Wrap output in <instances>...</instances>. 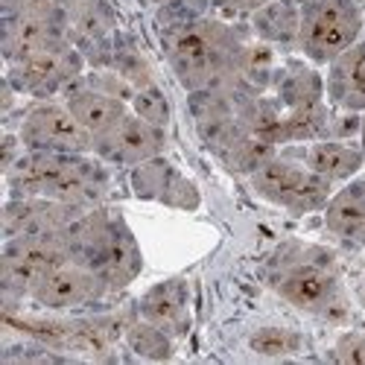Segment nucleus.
Segmentation results:
<instances>
[{"label": "nucleus", "instance_id": "1", "mask_svg": "<svg viewBox=\"0 0 365 365\" xmlns=\"http://www.w3.org/2000/svg\"><path fill=\"white\" fill-rule=\"evenodd\" d=\"M246 44L249 38L240 33V26L220 15H205L193 24L161 33L167 62L181 88L190 94L234 82Z\"/></svg>", "mask_w": 365, "mask_h": 365}, {"label": "nucleus", "instance_id": "2", "mask_svg": "<svg viewBox=\"0 0 365 365\" xmlns=\"http://www.w3.org/2000/svg\"><path fill=\"white\" fill-rule=\"evenodd\" d=\"M94 152L68 155V152H29L6 170L12 196H38L65 205L91 207L108 190V173Z\"/></svg>", "mask_w": 365, "mask_h": 365}, {"label": "nucleus", "instance_id": "3", "mask_svg": "<svg viewBox=\"0 0 365 365\" xmlns=\"http://www.w3.org/2000/svg\"><path fill=\"white\" fill-rule=\"evenodd\" d=\"M71 260L94 269L108 289L129 287L140 272V249L126 222L106 210H85L65 231Z\"/></svg>", "mask_w": 365, "mask_h": 365}, {"label": "nucleus", "instance_id": "4", "mask_svg": "<svg viewBox=\"0 0 365 365\" xmlns=\"http://www.w3.org/2000/svg\"><path fill=\"white\" fill-rule=\"evenodd\" d=\"M365 33V0H307L301 4L298 50L313 65H330Z\"/></svg>", "mask_w": 365, "mask_h": 365}, {"label": "nucleus", "instance_id": "5", "mask_svg": "<svg viewBox=\"0 0 365 365\" xmlns=\"http://www.w3.org/2000/svg\"><path fill=\"white\" fill-rule=\"evenodd\" d=\"M252 185L266 202L289 210L295 217L324 210L333 196V181L313 173L304 161L289 155L287 149L275 152L252 173Z\"/></svg>", "mask_w": 365, "mask_h": 365}, {"label": "nucleus", "instance_id": "6", "mask_svg": "<svg viewBox=\"0 0 365 365\" xmlns=\"http://www.w3.org/2000/svg\"><path fill=\"white\" fill-rule=\"evenodd\" d=\"M68 231V228H65ZM58 234H29V237H9L0 260V284L9 298L33 295L38 281L58 263L71 260L68 237Z\"/></svg>", "mask_w": 365, "mask_h": 365}, {"label": "nucleus", "instance_id": "7", "mask_svg": "<svg viewBox=\"0 0 365 365\" xmlns=\"http://www.w3.org/2000/svg\"><path fill=\"white\" fill-rule=\"evenodd\" d=\"M82 73H85V53L73 41H68L62 47L41 50L18 58V62H9L6 85L26 97L53 100L56 94H65L76 79H82Z\"/></svg>", "mask_w": 365, "mask_h": 365}, {"label": "nucleus", "instance_id": "8", "mask_svg": "<svg viewBox=\"0 0 365 365\" xmlns=\"http://www.w3.org/2000/svg\"><path fill=\"white\" fill-rule=\"evenodd\" d=\"M21 146L29 152H68V155H88L94 152V138L73 117L65 103L38 100L21 117L18 129Z\"/></svg>", "mask_w": 365, "mask_h": 365}, {"label": "nucleus", "instance_id": "9", "mask_svg": "<svg viewBox=\"0 0 365 365\" xmlns=\"http://www.w3.org/2000/svg\"><path fill=\"white\" fill-rule=\"evenodd\" d=\"M164 146H167V129L129 111L117 126L94 138V155L114 167H140L152 158H158Z\"/></svg>", "mask_w": 365, "mask_h": 365}, {"label": "nucleus", "instance_id": "10", "mask_svg": "<svg viewBox=\"0 0 365 365\" xmlns=\"http://www.w3.org/2000/svg\"><path fill=\"white\" fill-rule=\"evenodd\" d=\"M275 287L289 304H295V307L307 310V313L333 316V310L342 304V289H339L336 272L327 263H319L313 257L289 263L281 272V281Z\"/></svg>", "mask_w": 365, "mask_h": 365}, {"label": "nucleus", "instance_id": "11", "mask_svg": "<svg viewBox=\"0 0 365 365\" xmlns=\"http://www.w3.org/2000/svg\"><path fill=\"white\" fill-rule=\"evenodd\" d=\"M106 292H108V287L94 269H88L76 260H65V263L53 266L38 281V287L33 289V298H36V304H41L47 310L65 313V310L88 307L91 301L103 298Z\"/></svg>", "mask_w": 365, "mask_h": 365}, {"label": "nucleus", "instance_id": "12", "mask_svg": "<svg viewBox=\"0 0 365 365\" xmlns=\"http://www.w3.org/2000/svg\"><path fill=\"white\" fill-rule=\"evenodd\" d=\"M85 210L79 205H65L38 196H12L4 210V234L9 237H29V234H58L71 228Z\"/></svg>", "mask_w": 365, "mask_h": 365}, {"label": "nucleus", "instance_id": "13", "mask_svg": "<svg viewBox=\"0 0 365 365\" xmlns=\"http://www.w3.org/2000/svg\"><path fill=\"white\" fill-rule=\"evenodd\" d=\"M68 26L73 44L103 65L117 38V21L108 0H68Z\"/></svg>", "mask_w": 365, "mask_h": 365}, {"label": "nucleus", "instance_id": "14", "mask_svg": "<svg viewBox=\"0 0 365 365\" xmlns=\"http://www.w3.org/2000/svg\"><path fill=\"white\" fill-rule=\"evenodd\" d=\"M62 97H65L62 103L73 111V117L91 132V138L106 135L111 126H117L120 120L132 111L123 97L108 94V91L97 88L94 82H88L85 76L76 79Z\"/></svg>", "mask_w": 365, "mask_h": 365}, {"label": "nucleus", "instance_id": "15", "mask_svg": "<svg viewBox=\"0 0 365 365\" xmlns=\"http://www.w3.org/2000/svg\"><path fill=\"white\" fill-rule=\"evenodd\" d=\"M68 41H73L68 21L4 15V58H6V65L18 62L24 56L62 47Z\"/></svg>", "mask_w": 365, "mask_h": 365}, {"label": "nucleus", "instance_id": "16", "mask_svg": "<svg viewBox=\"0 0 365 365\" xmlns=\"http://www.w3.org/2000/svg\"><path fill=\"white\" fill-rule=\"evenodd\" d=\"M289 155L304 161L313 173H319L327 181H351L365 167V152L354 140H336V138H322L310 143H295L287 146Z\"/></svg>", "mask_w": 365, "mask_h": 365}, {"label": "nucleus", "instance_id": "17", "mask_svg": "<svg viewBox=\"0 0 365 365\" xmlns=\"http://www.w3.org/2000/svg\"><path fill=\"white\" fill-rule=\"evenodd\" d=\"M132 187L140 199H149V202L187 207V210L199 205V190L161 155L140 167H132Z\"/></svg>", "mask_w": 365, "mask_h": 365}, {"label": "nucleus", "instance_id": "18", "mask_svg": "<svg viewBox=\"0 0 365 365\" xmlns=\"http://www.w3.org/2000/svg\"><path fill=\"white\" fill-rule=\"evenodd\" d=\"M324 100L342 111H365V38L327 65Z\"/></svg>", "mask_w": 365, "mask_h": 365}, {"label": "nucleus", "instance_id": "19", "mask_svg": "<svg viewBox=\"0 0 365 365\" xmlns=\"http://www.w3.org/2000/svg\"><path fill=\"white\" fill-rule=\"evenodd\" d=\"M138 313H140V319L167 330L173 339L185 336L190 327V287H187V281L170 278V281H161L152 289H146V295L138 304Z\"/></svg>", "mask_w": 365, "mask_h": 365}, {"label": "nucleus", "instance_id": "20", "mask_svg": "<svg viewBox=\"0 0 365 365\" xmlns=\"http://www.w3.org/2000/svg\"><path fill=\"white\" fill-rule=\"evenodd\" d=\"M249 26L257 41L272 47H298L301 6L292 0H266L260 9L249 15Z\"/></svg>", "mask_w": 365, "mask_h": 365}, {"label": "nucleus", "instance_id": "21", "mask_svg": "<svg viewBox=\"0 0 365 365\" xmlns=\"http://www.w3.org/2000/svg\"><path fill=\"white\" fill-rule=\"evenodd\" d=\"M324 222L333 234L365 242V181H348L324 207Z\"/></svg>", "mask_w": 365, "mask_h": 365}, {"label": "nucleus", "instance_id": "22", "mask_svg": "<svg viewBox=\"0 0 365 365\" xmlns=\"http://www.w3.org/2000/svg\"><path fill=\"white\" fill-rule=\"evenodd\" d=\"M126 342L135 354H140L146 359H167L173 354V336L146 319L126 327Z\"/></svg>", "mask_w": 365, "mask_h": 365}, {"label": "nucleus", "instance_id": "23", "mask_svg": "<svg viewBox=\"0 0 365 365\" xmlns=\"http://www.w3.org/2000/svg\"><path fill=\"white\" fill-rule=\"evenodd\" d=\"M129 108H132L138 117L149 120V123H155V126H161V129H167L170 117H173L170 103H167V97H164V91H161L155 82L138 85L135 94H132V100H129Z\"/></svg>", "mask_w": 365, "mask_h": 365}, {"label": "nucleus", "instance_id": "24", "mask_svg": "<svg viewBox=\"0 0 365 365\" xmlns=\"http://www.w3.org/2000/svg\"><path fill=\"white\" fill-rule=\"evenodd\" d=\"M205 15H217L214 6H210V0H173V4L158 6L155 24H158V33H167V29L193 24Z\"/></svg>", "mask_w": 365, "mask_h": 365}, {"label": "nucleus", "instance_id": "25", "mask_svg": "<svg viewBox=\"0 0 365 365\" xmlns=\"http://www.w3.org/2000/svg\"><path fill=\"white\" fill-rule=\"evenodd\" d=\"M252 351L263 354V356H289L295 351H301L304 339L301 333H292V330H284V327H263L252 336Z\"/></svg>", "mask_w": 365, "mask_h": 365}, {"label": "nucleus", "instance_id": "26", "mask_svg": "<svg viewBox=\"0 0 365 365\" xmlns=\"http://www.w3.org/2000/svg\"><path fill=\"white\" fill-rule=\"evenodd\" d=\"M4 15L68 21V0H4Z\"/></svg>", "mask_w": 365, "mask_h": 365}, {"label": "nucleus", "instance_id": "27", "mask_svg": "<svg viewBox=\"0 0 365 365\" xmlns=\"http://www.w3.org/2000/svg\"><path fill=\"white\" fill-rule=\"evenodd\" d=\"M333 359L365 365V330L345 333V336L336 342V348H333Z\"/></svg>", "mask_w": 365, "mask_h": 365}, {"label": "nucleus", "instance_id": "28", "mask_svg": "<svg viewBox=\"0 0 365 365\" xmlns=\"http://www.w3.org/2000/svg\"><path fill=\"white\" fill-rule=\"evenodd\" d=\"M266 0H210L214 12L225 21H237V18H249L255 9H260Z\"/></svg>", "mask_w": 365, "mask_h": 365}, {"label": "nucleus", "instance_id": "29", "mask_svg": "<svg viewBox=\"0 0 365 365\" xmlns=\"http://www.w3.org/2000/svg\"><path fill=\"white\" fill-rule=\"evenodd\" d=\"M359 146H362V152H365V111H362V132H359Z\"/></svg>", "mask_w": 365, "mask_h": 365}, {"label": "nucleus", "instance_id": "30", "mask_svg": "<svg viewBox=\"0 0 365 365\" xmlns=\"http://www.w3.org/2000/svg\"><path fill=\"white\" fill-rule=\"evenodd\" d=\"M146 4H155V6H164V4H173V0H146Z\"/></svg>", "mask_w": 365, "mask_h": 365}, {"label": "nucleus", "instance_id": "31", "mask_svg": "<svg viewBox=\"0 0 365 365\" xmlns=\"http://www.w3.org/2000/svg\"><path fill=\"white\" fill-rule=\"evenodd\" d=\"M292 4H298V6H301V4H307V0H292Z\"/></svg>", "mask_w": 365, "mask_h": 365}]
</instances>
